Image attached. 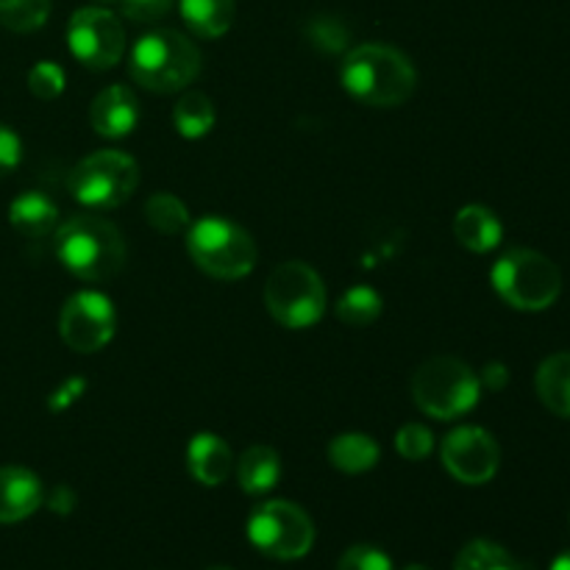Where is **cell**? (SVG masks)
Segmentation results:
<instances>
[{
  "mask_svg": "<svg viewBox=\"0 0 570 570\" xmlns=\"http://www.w3.org/2000/svg\"><path fill=\"white\" fill-rule=\"evenodd\" d=\"M345 92L365 106L390 109L412 98L417 87V72L401 50L390 45H360L351 50L340 70Z\"/></svg>",
  "mask_w": 570,
  "mask_h": 570,
  "instance_id": "6da1fadb",
  "label": "cell"
},
{
  "mask_svg": "<svg viewBox=\"0 0 570 570\" xmlns=\"http://www.w3.org/2000/svg\"><path fill=\"white\" fill-rule=\"evenodd\" d=\"M56 256L81 282H109L126 265V239L115 223L87 212L59 228Z\"/></svg>",
  "mask_w": 570,
  "mask_h": 570,
  "instance_id": "7a4b0ae2",
  "label": "cell"
},
{
  "mask_svg": "<svg viewBox=\"0 0 570 570\" xmlns=\"http://www.w3.org/2000/svg\"><path fill=\"white\" fill-rule=\"evenodd\" d=\"M128 72L150 92H181L198 78L200 50L189 37L173 28H156L137 39L128 56Z\"/></svg>",
  "mask_w": 570,
  "mask_h": 570,
  "instance_id": "3957f363",
  "label": "cell"
},
{
  "mask_svg": "<svg viewBox=\"0 0 570 570\" xmlns=\"http://www.w3.org/2000/svg\"><path fill=\"white\" fill-rule=\"evenodd\" d=\"M187 250L206 276L223 278V282L245 278L256 267L254 237L243 226L217 215L189 223Z\"/></svg>",
  "mask_w": 570,
  "mask_h": 570,
  "instance_id": "277c9868",
  "label": "cell"
},
{
  "mask_svg": "<svg viewBox=\"0 0 570 570\" xmlns=\"http://www.w3.org/2000/svg\"><path fill=\"white\" fill-rule=\"evenodd\" d=\"M482 382L456 356H432L412 376V399L426 415L454 421L479 404Z\"/></svg>",
  "mask_w": 570,
  "mask_h": 570,
  "instance_id": "5b68a950",
  "label": "cell"
},
{
  "mask_svg": "<svg viewBox=\"0 0 570 570\" xmlns=\"http://www.w3.org/2000/svg\"><path fill=\"white\" fill-rule=\"evenodd\" d=\"M493 287L521 312H543L560 298L562 273L549 256L529 248L507 250L493 267Z\"/></svg>",
  "mask_w": 570,
  "mask_h": 570,
  "instance_id": "8992f818",
  "label": "cell"
},
{
  "mask_svg": "<svg viewBox=\"0 0 570 570\" xmlns=\"http://www.w3.org/2000/svg\"><path fill=\"white\" fill-rule=\"evenodd\" d=\"M139 167L122 150H95L70 173V195L87 209H117L134 195Z\"/></svg>",
  "mask_w": 570,
  "mask_h": 570,
  "instance_id": "52a82bcc",
  "label": "cell"
},
{
  "mask_svg": "<svg viewBox=\"0 0 570 570\" xmlns=\"http://www.w3.org/2000/svg\"><path fill=\"white\" fill-rule=\"evenodd\" d=\"M265 306L282 326L309 328L326 315L323 278L304 262H284L267 276Z\"/></svg>",
  "mask_w": 570,
  "mask_h": 570,
  "instance_id": "ba28073f",
  "label": "cell"
},
{
  "mask_svg": "<svg viewBox=\"0 0 570 570\" xmlns=\"http://www.w3.org/2000/svg\"><path fill=\"white\" fill-rule=\"evenodd\" d=\"M248 540L273 560H301L315 546V523L293 501H265L250 512Z\"/></svg>",
  "mask_w": 570,
  "mask_h": 570,
  "instance_id": "9c48e42d",
  "label": "cell"
},
{
  "mask_svg": "<svg viewBox=\"0 0 570 570\" xmlns=\"http://www.w3.org/2000/svg\"><path fill=\"white\" fill-rule=\"evenodd\" d=\"M67 45L83 67L109 70L126 53V31L115 11L104 9V6H87L70 17Z\"/></svg>",
  "mask_w": 570,
  "mask_h": 570,
  "instance_id": "30bf717a",
  "label": "cell"
},
{
  "mask_svg": "<svg viewBox=\"0 0 570 570\" xmlns=\"http://www.w3.org/2000/svg\"><path fill=\"white\" fill-rule=\"evenodd\" d=\"M117 315L104 293H76L59 315V334L78 354H95L115 337Z\"/></svg>",
  "mask_w": 570,
  "mask_h": 570,
  "instance_id": "8fae6325",
  "label": "cell"
},
{
  "mask_svg": "<svg viewBox=\"0 0 570 570\" xmlns=\"http://www.w3.org/2000/svg\"><path fill=\"white\" fill-rule=\"evenodd\" d=\"M443 465L456 482L484 484L495 476L501 462V449L490 432L479 426L454 429L443 440Z\"/></svg>",
  "mask_w": 570,
  "mask_h": 570,
  "instance_id": "7c38bea8",
  "label": "cell"
},
{
  "mask_svg": "<svg viewBox=\"0 0 570 570\" xmlns=\"http://www.w3.org/2000/svg\"><path fill=\"white\" fill-rule=\"evenodd\" d=\"M139 120V104L137 95L126 87V83H111L89 106V122H92L95 134L109 139L128 137L137 128Z\"/></svg>",
  "mask_w": 570,
  "mask_h": 570,
  "instance_id": "4fadbf2b",
  "label": "cell"
},
{
  "mask_svg": "<svg viewBox=\"0 0 570 570\" xmlns=\"http://www.w3.org/2000/svg\"><path fill=\"white\" fill-rule=\"evenodd\" d=\"M42 482L28 468H0V523H20L42 507Z\"/></svg>",
  "mask_w": 570,
  "mask_h": 570,
  "instance_id": "5bb4252c",
  "label": "cell"
},
{
  "mask_svg": "<svg viewBox=\"0 0 570 570\" xmlns=\"http://www.w3.org/2000/svg\"><path fill=\"white\" fill-rule=\"evenodd\" d=\"M187 468L195 482H200L204 488H217L232 473L234 454L226 440L217 438V434H195L187 445Z\"/></svg>",
  "mask_w": 570,
  "mask_h": 570,
  "instance_id": "9a60e30c",
  "label": "cell"
},
{
  "mask_svg": "<svg viewBox=\"0 0 570 570\" xmlns=\"http://www.w3.org/2000/svg\"><path fill=\"white\" fill-rule=\"evenodd\" d=\"M454 234L460 239V245H465L473 254H488V250L499 248L501 237H504V228L501 220L488 209V206H465L460 209L454 220Z\"/></svg>",
  "mask_w": 570,
  "mask_h": 570,
  "instance_id": "2e32d148",
  "label": "cell"
},
{
  "mask_svg": "<svg viewBox=\"0 0 570 570\" xmlns=\"http://www.w3.org/2000/svg\"><path fill=\"white\" fill-rule=\"evenodd\" d=\"M9 223L26 237H45L56 228L59 223V209H56L53 200L45 193H28L17 195L9 206Z\"/></svg>",
  "mask_w": 570,
  "mask_h": 570,
  "instance_id": "e0dca14e",
  "label": "cell"
},
{
  "mask_svg": "<svg viewBox=\"0 0 570 570\" xmlns=\"http://www.w3.org/2000/svg\"><path fill=\"white\" fill-rule=\"evenodd\" d=\"M282 479V460L267 445H250L237 462V482L248 495H265Z\"/></svg>",
  "mask_w": 570,
  "mask_h": 570,
  "instance_id": "ac0fdd59",
  "label": "cell"
},
{
  "mask_svg": "<svg viewBox=\"0 0 570 570\" xmlns=\"http://www.w3.org/2000/svg\"><path fill=\"white\" fill-rule=\"evenodd\" d=\"M184 22L200 39H217L232 28L237 6L234 0H178Z\"/></svg>",
  "mask_w": 570,
  "mask_h": 570,
  "instance_id": "d6986e66",
  "label": "cell"
},
{
  "mask_svg": "<svg viewBox=\"0 0 570 570\" xmlns=\"http://www.w3.org/2000/svg\"><path fill=\"white\" fill-rule=\"evenodd\" d=\"M538 395L554 415L570 417V351L549 356L538 367Z\"/></svg>",
  "mask_w": 570,
  "mask_h": 570,
  "instance_id": "ffe728a7",
  "label": "cell"
},
{
  "mask_svg": "<svg viewBox=\"0 0 570 570\" xmlns=\"http://www.w3.org/2000/svg\"><path fill=\"white\" fill-rule=\"evenodd\" d=\"M328 462L343 473H365L376 468L379 445L360 432L340 434L328 443Z\"/></svg>",
  "mask_w": 570,
  "mask_h": 570,
  "instance_id": "44dd1931",
  "label": "cell"
},
{
  "mask_svg": "<svg viewBox=\"0 0 570 570\" xmlns=\"http://www.w3.org/2000/svg\"><path fill=\"white\" fill-rule=\"evenodd\" d=\"M173 122L187 139H200L215 126V104L204 92H184L173 109Z\"/></svg>",
  "mask_w": 570,
  "mask_h": 570,
  "instance_id": "7402d4cb",
  "label": "cell"
},
{
  "mask_svg": "<svg viewBox=\"0 0 570 570\" xmlns=\"http://www.w3.org/2000/svg\"><path fill=\"white\" fill-rule=\"evenodd\" d=\"M145 220H148L150 228H156L159 234H167V237L187 232L189 223H193L184 200L170 193H156L145 200Z\"/></svg>",
  "mask_w": 570,
  "mask_h": 570,
  "instance_id": "603a6c76",
  "label": "cell"
},
{
  "mask_svg": "<svg viewBox=\"0 0 570 570\" xmlns=\"http://www.w3.org/2000/svg\"><path fill=\"white\" fill-rule=\"evenodd\" d=\"M334 312H337V317L345 326H371L382 315V295L373 287L360 284V287L345 289L343 298L334 306Z\"/></svg>",
  "mask_w": 570,
  "mask_h": 570,
  "instance_id": "cb8c5ba5",
  "label": "cell"
},
{
  "mask_svg": "<svg viewBox=\"0 0 570 570\" xmlns=\"http://www.w3.org/2000/svg\"><path fill=\"white\" fill-rule=\"evenodd\" d=\"M454 570H518L515 557L490 540H473L456 554Z\"/></svg>",
  "mask_w": 570,
  "mask_h": 570,
  "instance_id": "d4e9b609",
  "label": "cell"
},
{
  "mask_svg": "<svg viewBox=\"0 0 570 570\" xmlns=\"http://www.w3.org/2000/svg\"><path fill=\"white\" fill-rule=\"evenodd\" d=\"M50 0H0V26L28 33L48 22Z\"/></svg>",
  "mask_w": 570,
  "mask_h": 570,
  "instance_id": "484cf974",
  "label": "cell"
},
{
  "mask_svg": "<svg viewBox=\"0 0 570 570\" xmlns=\"http://www.w3.org/2000/svg\"><path fill=\"white\" fill-rule=\"evenodd\" d=\"M95 3L134 22H154L170 11L173 0H95Z\"/></svg>",
  "mask_w": 570,
  "mask_h": 570,
  "instance_id": "4316f807",
  "label": "cell"
},
{
  "mask_svg": "<svg viewBox=\"0 0 570 570\" xmlns=\"http://www.w3.org/2000/svg\"><path fill=\"white\" fill-rule=\"evenodd\" d=\"M395 449H399V454L410 462L426 460L434 449V434L429 432L423 423H406V426H401V432L395 434Z\"/></svg>",
  "mask_w": 570,
  "mask_h": 570,
  "instance_id": "83f0119b",
  "label": "cell"
},
{
  "mask_svg": "<svg viewBox=\"0 0 570 570\" xmlns=\"http://www.w3.org/2000/svg\"><path fill=\"white\" fill-rule=\"evenodd\" d=\"M28 89L42 100L59 98L65 92V70L56 61H39L28 72Z\"/></svg>",
  "mask_w": 570,
  "mask_h": 570,
  "instance_id": "f1b7e54d",
  "label": "cell"
},
{
  "mask_svg": "<svg viewBox=\"0 0 570 570\" xmlns=\"http://www.w3.org/2000/svg\"><path fill=\"white\" fill-rule=\"evenodd\" d=\"M337 570H395L393 560L373 546H354L340 557Z\"/></svg>",
  "mask_w": 570,
  "mask_h": 570,
  "instance_id": "f546056e",
  "label": "cell"
},
{
  "mask_svg": "<svg viewBox=\"0 0 570 570\" xmlns=\"http://www.w3.org/2000/svg\"><path fill=\"white\" fill-rule=\"evenodd\" d=\"M22 159V142L9 126L0 122V176H9Z\"/></svg>",
  "mask_w": 570,
  "mask_h": 570,
  "instance_id": "4dcf8cb0",
  "label": "cell"
},
{
  "mask_svg": "<svg viewBox=\"0 0 570 570\" xmlns=\"http://www.w3.org/2000/svg\"><path fill=\"white\" fill-rule=\"evenodd\" d=\"M48 507L53 512H61V515H67V512H70L72 507H76V495H72L67 488H56L53 495H50Z\"/></svg>",
  "mask_w": 570,
  "mask_h": 570,
  "instance_id": "1f68e13d",
  "label": "cell"
},
{
  "mask_svg": "<svg viewBox=\"0 0 570 570\" xmlns=\"http://www.w3.org/2000/svg\"><path fill=\"white\" fill-rule=\"evenodd\" d=\"M484 384L493 390L504 387L507 384V367L504 365H488V373H484Z\"/></svg>",
  "mask_w": 570,
  "mask_h": 570,
  "instance_id": "d6a6232c",
  "label": "cell"
},
{
  "mask_svg": "<svg viewBox=\"0 0 570 570\" xmlns=\"http://www.w3.org/2000/svg\"><path fill=\"white\" fill-rule=\"evenodd\" d=\"M551 570H570V551H566V554L557 557L554 566H551Z\"/></svg>",
  "mask_w": 570,
  "mask_h": 570,
  "instance_id": "836d02e7",
  "label": "cell"
},
{
  "mask_svg": "<svg viewBox=\"0 0 570 570\" xmlns=\"http://www.w3.org/2000/svg\"><path fill=\"white\" fill-rule=\"evenodd\" d=\"M404 570H432V568H426V566H417V562H415V566H406Z\"/></svg>",
  "mask_w": 570,
  "mask_h": 570,
  "instance_id": "e575fe53",
  "label": "cell"
},
{
  "mask_svg": "<svg viewBox=\"0 0 570 570\" xmlns=\"http://www.w3.org/2000/svg\"><path fill=\"white\" fill-rule=\"evenodd\" d=\"M206 570H232V568H226V566H212V568H206Z\"/></svg>",
  "mask_w": 570,
  "mask_h": 570,
  "instance_id": "d590c367",
  "label": "cell"
}]
</instances>
